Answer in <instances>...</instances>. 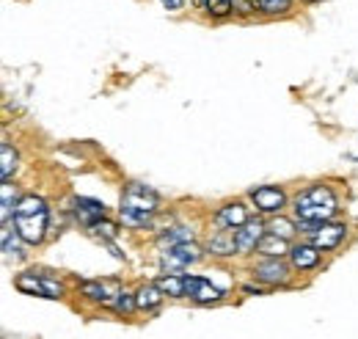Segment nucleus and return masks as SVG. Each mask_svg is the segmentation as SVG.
Here are the masks:
<instances>
[{
    "instance_id": "obj_1",
    "label": "nucleus",
    "mask_w": 358,
    "mask_h": 339,
    "mask_svg": "<svg viewBox=\"0 0 358 339\" xmlns=\"http://www.w3.org/2000/svg\"><path fill=\"white\" fill-rule=\"evenodd\" d=\"M47 205L45 199L39 196H22L17 202V210H14V229L20 235V240L36 246L45 240L47 232Z\"/></svg>"
},
{
    "instance_id": "obj_2",
    "label": "nucleus",
    "mask_w": 358,
    "mask_h": 339,
    "mask_svg": "<svg viewBox=\"0 0 358 339\" xmlns=\"http://www.w3.org/2000/svg\"><path fill=\"white\" fill-rule=\"evenodd\" d=\"M336 212V196L325 185H314L295 196V215L301 223H325Z\"/></svg>"
},
{
    "instance_id": "obj_3",
    "label": "nucleus",
    "mask_w": 358,
    "mask_h": 339,
    "mask_svg": "<svg viewBox=\"0 0 358 339\" xmlns=\"http://www.w3.org/2000/svg\"><path fill=\"white\" fill-rule=\"evenodd\" d=\"M160 207V199L146 185H130L122 196V218L127 226H146Z\"/></svg>"
},
{
    "instance_id": "obj_4",
    "label": "nucleus",
    "mask_w": 358,
    "mask_h": 339,
    "mask_svg": "<svg viewBox=\"0 0 358 339\" xmlns=\"http://www.w3.org/2000/svg\"><path fill=\"white\" fill-rule=\"evenodd\" d=\"M199 256H201V251L193 243H179V246H169L160 251V265H163L166 276H179L185 268L199 262Z\"/></svg>"
},
{
    "instance_id": "obj_5",
    "label": "nucleus",
    "mask_w": 358,
    "mask_h": 339,
    "mask_svg": "<svg viewBox=\"0 0 358 339\" xmlns=\"http://www.w3.org/2000/svg\"><path fill=\"white\" fill-rule=\"evenodd\" d=\"M17 290L25 293V296H39V298H61V284L47 279V276H36V273H22L14 279Z\"/></svg>"
},
{
    "instance_id": "obj_6",
    "label": "nucleus",
    "mask_w": 358,
    "mask_h": 339,
    "mask_svg": "<svg viewBox=\"0 0 358 339\" xmlns=\"http://www.w3.org/2000/svg\"><path fill=\"white\" fill-rule=\"evenodd\" d=\"M265 237V226L259 221H248L240 229H234V243H237V254H248L251 249H257Z\"/></svg>"
},
{
    "instance_id": "obj_7",
    "label": "nucleus",
    "mask_w": 358,
    "mask_h": 339,
    "mask_svg": "<svg viewBox=\"0 0 358 339\" xmlns=\"http://www.w3.org/2000/svg\"><path fill=\"white\" fill-rule=\"evenodd\" d=\"M185 296L193 298L196 303H213V300H221V290L213 287V282L207 279H199V276H185Z\"/></svg>"
},
{
    "instance_id": "obj_8",
    "label": "nucleus",
    "mask_w": 358,
    "mask_h": 339,
    "mask_svg": "<svg viewBox=\"0 0 358 339\" xmlns=\"http://www.w3.org/2000/svg\"><path fill=\"white\" fill-rule=\"evenodd\" d=\"M251 199H254V205L262 212H278L287 205V196L278 188H273V185H262V188L251 191Z\"/></svg>"
},
{
    "instance_id": "obj_9",
    "label": "nucleus",
    "mask_w": 358,
    "mask_h": 339,
    "mask_svg": "<svg viewBox=\"0 0 358 339\" xmlns=\"http://www.w3.org/2000/svg\"><path fill=\"white\" fill-rule=\"evenodd\" d=\"M345 237V223H320L312 232L314 249H336Z\"/></svg>"
},
{
    "instance_id": "obj_10",
    "label": "nucleus",
    "mask_w": 358,
    "mask_h": 339,
    "mask_svg": "<svg viewBox=\"0 0 358 339\" xmlns=\"http://www.w3.org/2000/svg\"><path fill=\"white\" fill-rule=\"evenodd\" d=\"M83 296L91 298V300H99V303H110L113 306V300L122 296V290L110 279L108 282H86L83 284Z\"/></svg>"
},
{
    "instance_id": "obj_11",
    "label": "nucleus",
    "mask_w": 358,
    "mask_h": 339,
    "mask_svg": "<svg viewBox=\"0 0 358 339\" xmlns=\"http://www.w3.org/2000/svg\"><path fill=\"white\" fill-rule=\"evenodd\" d=\"M254 273L265 284H281V282H287V265L281 259H265V262H259L254 268Z\"/></svg>"
},
{
    "instance_id": "obj_12",
    "label": "nucleus",
    "mask_w": 358,
    "mask_h": 339,
    "mask_svg": "<svg viewBox=\"0 0 358 339\" xmlns=\"http://www.w3.org/2000/svg\"><path fill=\"white\" fill-rule=\"evenodd\" d=\"M75 215L80 223L86 226H96L102 218H105V207L94 199H75Z\"/></svg>"
},
{
    "instance_id": "obj_13",
    "label": "nucleus",
    "mask_w": 358,
    "mask_h": 339,
    "mask_svg": "<svg viewBox=\"0 0 358 339\" xmlns=\"http://www.w3.org/2000/svg\"><path fill=\"white\" fill-rule=\"evenodd\" d=\"M218 223L226 229H240L243 223H248V215L243 205H226L224 210L218 212Z\"/></svg>"
},
{
    "instance_id": "obj_14",
    "label": "nucleus",
    "mask_w": 358,
    "mask_h": 339,
    "mask_svg": "<svg viewBox=\"0 0 358 339\" xmlns=\"http://www.w3.org/2000/svg\"><path fill=\"white\" fill-rule=\"evenodd\" d=\"M289 256H292V265L301 268V270H309V268H314L320 262V251L314 246H295L289 251Z\"/></svg>"
},
{
    "instance_id": "obj_15",
    "label": "nucleus",
    "mask_w": 358,
    "mask_h": 339,
    "mask_svg": "<svg viewBox=\"0 0 358 339\" xmlns=\"http://www.w3.org/2000/svg\"><path fill=\"white\" fill-rule=\"evenodd\" d=\"M210 254H218V256L237 254V243H234V232H218L215 237H210Z\"/></svg>"
},
{
    "instance_id": "obj_16",
    "label": "nucleus",
    "mask_w": 358,
    "mask_h": 339,
    "mask_svg": "<svg viewBox=\"0 0 358 339\" xmlns=\"http://www.w3.org/2000/svg\"><path fill=\"white\" fill-rule=\"evenodd\" d=\"M160 300H163V290H160L157 284H143V287L135 293L138 309H155Z\"/></svg>"
},
{
    "instance_id": "obj_17",
    "label": "nucleus",
    "mask_w": 358,
    "mask_h": 339,
    "mask_svg": "<svg viewBox=\"0 0 358 339\" xmlns=\"http://www.w3.org/2000/svg\"><path fill=\"white\" fill-rule=\"evenodd\" d=\"M190 240H193L190 226H174V229L160 235V246H179V243H190Z\"/></svg>"
},
{
    "instance_id": "obj_18",
    "label": "nucleus",
    "mask_w": 358,
    "mask_h": 339,
    "mask_svg": "<svg viewBox=\"0 0 358 339\" xmlns=\"http://www.w3.org/2000/svg\"><path fill=\"white\" fill-rule=\"evenodd\" d=\"M259 251L268 254L270 259H278L281 254H287V243H284V237H278V235H268V237H262Z\"/></svg>"
},
{
    "instance_id": "obj_19",
    "label": "nucleus",
    "mask_w": 358,
    "mask_h": 339,
    "mask_svg": "<svg viewBox=\"0 0 358 339\" xmlns=\"http://www.w3.org/2000/svg\"><path fill=\"white\" fill-rule=\"evenodd\" d=\"M157 287L166 296L182 298L185 296V276H163V279H157Z\"/></svg>"
},
{
    "instance_id": "obj_20",
    "label": "nucleus",
    "mask_w": 358,
    "mask_h": 339,
    "mask_svg": "<svg viewBox=\"0 0 358 339\" xmlns=\"http://www.w3.org/2000/svg\"><path fill=\"white\" fill-rule=\"evenodd\" d=\"M20 235H11V226L8 223H3V229H0V240H3V254L6 256H22V249H20V240H17Z\"/></svg>"
},
{
    "instance_id": "obj_21",
    "label": "nucleus",
    "mask_w": 358,
    "mask_h": 339,
    "mask_svg": "<svg viewBox=\"0 0 358 339\" xmlns=\"http://www.w3.org/2000/svg\"><path fill=\"white\" fill-rule=\"evenodd\" d=\"M0 160H3V166H0V177H3V182L11 177V171L17 169V152L8 146V144H3L0 146Z\"/></svg>"
},
{
    "instance_id": "obj_22",
    "label": "nucleus",
    "mask_w": 358,
    "mask_h": 339,
    "mask_svg": "<svg viewBox=\"0 0 358 339\" xmlns=\"http://www.w3.org/2000/svg\"><path fill=\"white\" fill-rule=\"evenodd\" d=\"M201 3V8L207 11V14H213V17H226L229 11H231V0H199Z\"/></svg>"
},
{
    "instance_id": "obj_23",
    "label": "nucleus",
    "mask_w": 358,
    "mask_h": 339,
    "mask_svg": "<svg viewBox=\"0 0 358 339\" xmlns=\"http://www.w3.org/2000/svg\"><path fill=\"white\" fill-rule=\"evenodd\" d=\"M0 207H3V223H8V221H11V212L17 210V207H14V193H11V185H3V205H0Z\"/></svg>"
},
{
    "instance_id": "obj_24",
    "label": "nucleus",
    "mask_w": 358,
    "mask_h": 339,
    "mask_svg": "<svg viewBox=\"0 0 358 339\" xmlns=\"http://www.w3.org/2000/svg\"><path fill=\"white\" fill-rule=\"evenodd\" d=\"M254 6H259L268 14H278V11H287L289 8V0H254Z\"/></svg>"
},
{
    "instance_id": "obj_25",
    "label": "nucleus",
    "mask_w": 358,
    "mask_h": 339,
    "mask_svg": "<svg viewBox=\"0 0 358 339\" xmlns=\"http://www.w3.org/2000/svg\"><path fill=\"white\" fill-rule=\"evenodd\" d=\"M113 309L116 312H133V309H138V303H135V296H130V293H122V296L113 300Z\"/></svg>"
},
{
    "instance_id": "obj_26",
    "label": "nucleus",
    "mask_w": 358,
    "mask_h": 339,
    "mask_svg": "<svg viewBox=\"0 0 358 339\" xmlns=\"http://www.w3.org/2000/svg\"><path fill=\"white\" fill-rule=\"evenodd\" d=\"M292 232H295V229H292V223H289V221H281V218H278V221H273V223H270V235H278V237H284V240H287V237H292Z\"/></svg>"
},
{
    "instance_id": "obj_27",
    "label": "nucleus",
    "mask_w": 358,
    "mask_h": 339,
    "mask_svg": "<svg viewBox=\"0 0 358 339\" xmlns=\"http://www.w3.org/2000/svg\"><path fill=\"white\" fill-rule=\"evenodd\" d=\"M166 8H171V11H177V8H182V0H160Z\"/></svg>"
},
{
    "instance_id": "obj_28",
    "label": "nucleus",
    "mask_w": 358,
    "mask_h": 339,
    "mask_svg": "<svg viewBox=\"0 0 358 339\" xmlns=\"http://www.w3.org/2000/svg\"><path fill=\"white\" fill-rule=\"evenodd\" d=\"M309 3H317V0H309Z\"/></svg>"
}]
</instances>
